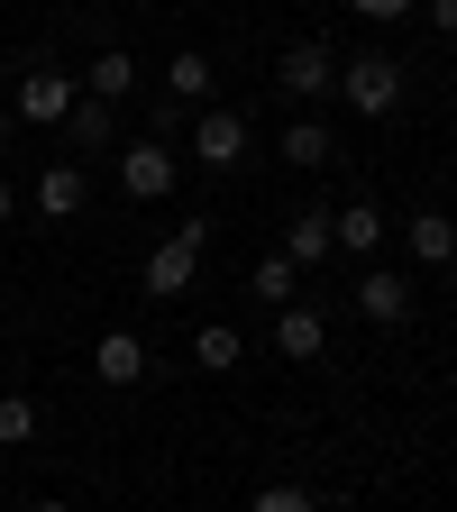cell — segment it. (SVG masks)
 Segmentation results:
<instances>
[{
	"mask_svg": "<svg viewBox=\"0 0 457 512\" xmlns=\"http://www.w3.org/2000/svg\"><path fill=\"white\" fill-rule=\"evenodd\" d=\"M320 348H330V320H320L311 302H284V311H275V357H284V366H311Z\"/></svg>",
	"mask_w": 457,
	"mask_h": 512,
	"instance_id": "5",
	"label": "cell"
},
{
	"mask_svg": "<svg viewBox=\"0 0 457 512\" xmlns=\"http://www.w3.org/2000/svg\"><path fill=\"white\" fill-rule=\"evenodd\" d=\"M37 211H46V220H74V211H83V165H46V174H37Z\"/></svg>",
	"mask_w": 457,
	"mask_h": 512,
	"instance_id": "13",
	"label": "cell"
},
{
	"mask_svg": "<svg viewBox=\"0 0 457 512\" xmlns=\"http://www.w3.org/2000/svg\"><path fill=\"white\" fill-rule=\"evenodd\" d=\"M28 512H74V503H28Z\"/></svg>",
	"mask_w": 457,
	"mask_h": 512,
	"instance_id": "25",
	"label": "cell"
},
{
	"mask_svg": "<svg viewBox=\"0 0 457 512\" xmlns=\"http://www.w3.org/2000/svg\"><path fill=\"white\" fill-rule=\"evenodd\" d=\"M330 247H348V256H375V247H384V211H375V202H348V211H330Z\"/></svg>",
	"mask_w": 457,
	"mask_h": 512,
	"instance_id": "8",
	"label": "cell"
},
{
	"mask_svg": "<svg viewBox=\"0 0 457 512\" xmlns=\"http://www.w3.org/2000/svg\"><path fill=\"white\" fill-rule=\"evenodd\" d=\"M403 238H412V256H421V266H448V256H457V220H439V211H421Z\"/></svg>",
	"mask_w": 457,
	"mask_h": 512,
	"instance_id": "16",
	"label": "cell"
},
{
	"mask_svg": "<svg viewBox=\"0 0 457 512\" xmlns=\"http://www.w3.org/2000/svg\"><path fill=\"white\" fill-rule=\"evenodd\" d=\"M339 147H330V128H320V119H293L284 128V165H330Z\"/></svg>",
	"mask_w": 457,
	"mask_h": 512,
	"instance_id": "17",
	"label": "cell"
},
{
	"mask_svg": "<svg viewBox=\"0 0 457 512\" xmlns=\"http://www.w3.org/2000/svg\"><path fill=\"white\" fill-rule=\"evenodd\" d=\"M357 311H366V320H403V311H412V284H403V275H384V266H366Z\"/></svg>",
	"mask_w": 457,
	"mask_h": 512,
	"instance_id": "12",
	"label": "cell"
},
{
	"mask_svg": "<svg viewBox=\"0 0 457 512\" xmlns=\"http://www.w3.org/2000/svg\"><path fill=\"white\" fill-rule=\"evenodd\" d=\"M339 92H348L357 119H384V110L403 101V64L394 55H357V64H339Z\"/></svg>",
	"mask_w": 457,
	"mask_h": 512,
	"instance_id": "1",
	"label": "cell"
},
{
	"mask_svg": "<svg viewBox=\"0 0 457 512\" xmlns=\"http://www.w3.org/2000/svg\"><path fill=\"white\" fill-rule=\"evenodd\" d=\"M83 92H74V74H55V64H37V74H19V119H37V128H64V110H74Z\"/></svg>",
	"mask_w": 457,
	"mask_h": 512,
	"instance_id": "2",
	"label": "cell"
},
{
	"mask_svg": "<svg viewBox=\"0 0 457 512\" xmlns=\"http://www.w3.org/2000/svg\"><path fill=\"white\" fill-rule=\"evenodd\" d=\"M10 211H19V192H10V183H0V220H10Z\"/></svg>",
	"mask_w": 457,
	"mask_h": 512,
	"instance_id": "24",
	"label": "cell"
},
{
	"mask_svg": "<svg viewBox=\"0 0 457 512\" xmlns=\"http://www.w3.org/2000/svg\"><path fill=\"white\" fill-rule=\"evenodd\" d=\"M165 101H183V110L211 101V55H202V46H183V55L165 64Z\"/></svg>",
	"mask_w": 457,
	"mask_h": 512,
	"instance_id": "9",
	"label": "cell"
},
{
	"mask_svg": "<svg viewBox=\"0 0 457 512\" xmlns=\"http://www.w3.org/2000/svg\"><path fill=\"white\" fill-rule=\"evenodd\" d=\"M430 19H439V28H448V37H457V0H430Z\"/></svg>",
	"mask_w": 457,
	"mask_h": 512,
	"instance_id": "23",
	"label": "cell"
},
{
	"mask_svg": "<svg viewBox=\"0 0 457 512\" xmlns=\"http://www.w3.org/2000/svg\"><path fill=\"white\" fill-rule=\"evenodd\" d=\"M192 156H202L211 174H229L247 156V119L238 110H202V119H192Z\"/></svg>",
	"mask_w": 457,
	"mask_h": 512,
	"instance_id": "3",
	"label": "cell"
},
{
	"mask_svg": "<svg viewBox=\"0 0 457 512\" xmlns=\"http://www.w3.org/2000/svg\"><path fill=\"white\" fill-rule=\"evenodd\" d=\"M64 128H74V147H110V138H119V110H110V101H92V92H83V101H74V110H64Z\"/></svg>",
	"mask_w": 457,
	"mask_h": 512,
	"instance_id": "14",
	"label": "cell"
},
{
	"mask_svg": "<svg viewBox=\"0 0 457 512\" xmlns=\"http://www.w3.org/2000/svg\"><path fill=\"white\" fill-rule=\"evenodd\" d=\"M83 83H92V101H128V92H138V55H128V46H101Z\"/></svg>",
	"mask_w": 457,
	"mask_h": 512,
	"instance_id": "10",
	"label": "cell"
},
{
	"mask_svg": "<svg viewBox=\"0 0 457 512\" xmlns=\"http://www.w3.org/2000/svg\"><path fill=\"white\" fill-rule=\"evenodd\" d=\"M256 293L284 311V302H293V256H266V266H256Z\"/></svg>",
	"mask_w": 457,
	"mask_h": 512,
	"instance_id": "19",
	"label": "cell"
},
{
	"mask_svg": "<svg viewBox=\"0 0 457 512\" xmlns=\"http://www.w3.org/2000/svg\"><path fill=\"white\" fill-rule=\"evenodd\" d=\"M192 256H202V247H183V238H165V247L147 256V293H183V284H192Z\"/></svg>",
	"mask_w": 457,
	"mask_h": 512,
	"instance_id": "15",
	"label": "cell"
},
{
	"mask_svg": "<svg viewBox=\"0 0 457 512\" xmlns=\"http://www.w3.org/2000/svg\"><path fill=\"white\" fill-rule=\"evenodd\" d=\"M348 10H357V19H403L412 0H348Z\"/></svg>",
	"mask_w": 457,
	"mask_h": 512,
	"instance_id": "22",
	"label": "cell"
},
{
	"mask_svg": "<svg viewBox=\"0 0 457 512\" xmlns=\"http://www.w3.org/2000/svg\"><path fill=\"white\" fill-rule=\"evenodd\" d=\"M92 375H101V384H138V375H147V339H138V330H110V339L92 348Z\"/></svg>",
	"mask_w": 457,
	"mask_h": 512,
	"instance_id": "7",
	"label": "cell"
},
{
	"mask_svg": "<svg viewBox=\"0 0 457 512\" xmlns=\"http://www.w3.org/2000/svg\"><path fill=\"white\" fill-rule=\"evenodd\" d=\"M0 156H10V119H0Z\"/></svg>",
	"mask_w": 457,
	"mask_h": 512,
	"instance_id": "26",
	"label": "cell"
},
{
	"mask_svg": "<svg viewBox=\"0 0 457 512\" xmlns=\"http://www.w3.org/2000/svg\"><path fill=\"white\" fill-rule=\"evenodd\" d=\"M330 83H339V55L302 37V46L284 55V92H293V101H320V92H330Z\"/></svg>",
	"mask_w": 457,
	"mask_h": 512,
	"instance_id": "6",
	"label": "cell"
},
{
	"mask_svg": "<svg viewBox=\"0 0 457 512\" xmlns=\"http://www.w3.org/2000/svg\"><path fill=\"white\" fill-rule=\"evenodd\" d=\"M247 512H320V503H311L302 485H266V494H256V503H247Z\"/></svg>",
	"mask_w": 457,
	"mask_h": 512,
	"instance_id": "21",
	"label": "cell"
},
{
	"mask_svg": "<svg viewBox=\"0 0 457 512\" xmlns=\"http://www.w3.org/2000/svg\"><path fill=\"white\" fill-rule=\"evenodd\" d=\"M284 256H293V275L320 266V256H330V211H293L284 220Z\"/></svg>",
	"mask_w": 457,
	"mask_h": 512,
	"instance_id": "11",
	"label": "cell"
},
{
	"mask_svg": "<svg viewBox=\"0 0 457 512\" xmlns=\"http://www.w3.org/2000/svg\"><path fill=\"white\" fill-rule=\"evenodd\" d=\"M19 439H37V403L28 394H0V448H19Z\"/></svg>",
	"mask_w": 457,
	"mask_h": 512,
	"instance_id": "18",
	"label": "cell"
},
{
	"mask_svg": "<svg viewBox=\"0 0 457 512\" xmlns=\"http://www.w3.org/2000/svg\"><path fill=\"white\" fill-rule=\"evenodd\" d=\"M192 357H202V366H238L247 348H238V330H202V339H192Z\"/></svg>",
	"mask_w": 457,
	"mask_h": 512,
	"instance_id": "20",
	"label": "cell"
},
{
	"mask_svg": "<svg viewBox=\"0 0 457 512\" xmlns=\"http://www.w3.org/2000/svg\"><path fill=\"white\" fill-rule=\"evenodd\" d=\"M119 192H128V202H165V192H174V156L165 147H119Z\"/></svg>",
	"mask_w": 457,
	"mask_h": 512,
	"instance_id": "4",
	"label": "cell"
}]
</instances>
